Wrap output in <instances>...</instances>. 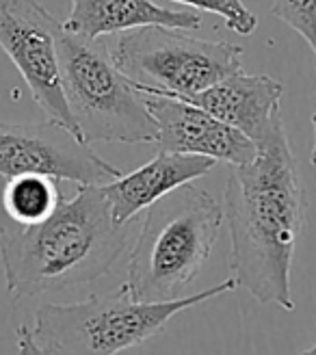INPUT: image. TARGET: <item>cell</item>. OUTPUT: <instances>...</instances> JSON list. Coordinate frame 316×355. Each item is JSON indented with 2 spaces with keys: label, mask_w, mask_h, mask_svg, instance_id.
<instances>
[{
  "label": "cell",
  "mask_w": 316,
  "mask_h": 355,
  "mask_svg": "<svg viewBox=\"0 0 316 355\" xmlns=\"http://www.w3.org/2000/svg\"><path fill=\"white\" fill-rule=\"evenodd\" d=\"M225 219L238 286L258 304L295 310L290 271L306 221V193L282 117L249 163L230 165Z\"/></svg>",
  "instance_id": "6da1fadb"
},
{
  "label": "cell",
  "mask_w": 316,
  "mask_h": 355,
  "mask_svg": "<svg viewBox=\"0 0 316 355\" xmlns=\"http://www.w3.org/2000/svg\"><path fill=\"white\" fill-rule=\"evenodd\" d=\"M128 245V223L113 219L102 187L78 184L52 215L0 227V264L13 297H37L94 282Z\"/></svg>",
  "instance_id": "7a4b0ae2"
},
{
  "label": "cell",
  "mask_w": 316,
  "mask_h": 355,
  "mask_svg": "<svg viewBox=\"0 0 316 355\" xmlns=\"http://www.w3.org/2000/svg\"><path fill=\"white\" fill-rule=\"evenodd\" d=\"M236 277L223 279L202 293L171 301H139L126 284L102 297L78 304H44L35 312L33 327L17 329L20 353H119L148 343L171 318L204 301L232 293Z\"/></svg>",
  "instance_id": "3957f363"
},
{
  "label": "cell",
  "mask_w": 316,
  "mask_h": 355,
  "mask_svg": "<svg viewBox=\"0 0 316 355\" xmlns=\"http://www.w3.org/2000/svg\"><path fill=\"white\" fill-rule=\"evenodd\" d=\"M223 219L213 195L191 182L154 202L128 258L130 295L139 301L182 297L213 254Z\"/></svg>",
  "instance_id": "277c9868"
},
{
  "label": "cell",
  "mask_w": 316,
  "mask_h": 355,
  "mask_svg": "<svg viewBox=\"0 0 316 355\" xmlns=\"http://www.w3.org/2000/svg\"><path fill=\"white\" fill-rule=\"evenodd\" d=\"M61 85L78 137L85 144H152L156 121L143 92L115 65L100 40L61 31Z\"/></svg>",
  "instance_id": "5b68a950"
},
{
  "label": "cell",
  "mask_w": 316,
  "mask_h": 355,
  "mask_svg": "<svg viewBox=\"0 0 316 355\" xmlns=\"http://www.w3.org/2000/svg\"><path fill=\"white\" fill-rule=\"evenodd\" d=\"M115 65L141 92L188 98L243 69V48L206 42L163 24L119 33L111 48Z\"/></svg>",
  "instance_id": "8992f818"
},
{
  "label": "cell",
  "mask_w": 316,
  "mask_h": 355,
  "mask_svg": "<svg viewBox=\"0 0 316 355\" xmlns=\"http://www.w3.org/2000/svg\"><path fill=\"white\" fill-rule=\"evenodd\" d=\"M61 31L63 22L55 20L37 0H0V48L17 67L42 111L76 132L61 85Z\"/></svg>",
  "instance_id": "52a82bcc"
},
{
  "label": "cell",
  "mask_w": 316,
  "mask_h": 355,
  "mask_svg": "<svg viewBox=\"0 0 316 355\" xmlns=\"http://www.w3.org/2000/svg\"><path fill=\"white\" fill-rule=\"evenodd\" d=\"M46 173L63 182L104 187L121 175L91 150V144L57 119L0 121V175Z\"/></svg>",
  "instance_id": "ba28073f"
},
{
  "label": "cell",
  "mask_w": 316,
  "mask_h": 355,
  "mask_svg": "<svg viewBox=\"0 0 316 355\" xmlns=\"http://www.w3.org/2000/svg\"><path fill=\"white\" fill-rule=\"evenodd\" d=\"M143 100L156 121L154 146L158 152L198 154L227 165L249 163L258 152L256 141L210 115L202 106L150 92H143Z\"/></svg>",
  "instance_id": "9c48e42d"
},
{
  "label": "cell",
  "mask_w": 316,
  "mask_h": 355,
  "mask_svg": "<svg viewBox=\"0 0 316 355\" xmlns=\"http://www.w3.org/2000/svg\"><path fill=\"white\" fill-rule=\"evenodd\" d=\"M282 96V80L267 74H245L240 69L206 87L204 92L182 100L202 106L210 115L247 135L258 146L271 132L275 121L282 117V111H279Z\"/></svg>",
  "instance_id": "30bf717a"
},
{
  "label": "cell",
  "mask_w": 316,
  "mask_h": 355,
  "mask_svg": "<svg viewBox=\"0 0 316 355\" xmlns=\"http://www.w3.org/2000/svg\"><path fill=\"white\" fill-rule=\"evenodd\" d=\"M215 165V158L208 156L158 152L150 163L128 175H119L117 180L104 184L102 191L107 195L113 219L117 223H130L139 212L148 210L163 195L210 173Z\"/></svg>",
  "instance_id": "8fae6325"
},
{
  "label": "cell",
  "mask_w": 316,
  "mask_h": 355,
  "mask_svg": "<svg viewBox=\"0 0 316 355\" xmlns=\"http://www.w3.org/2000/svg\"><path fill=\"white\" fill-rule=\"evenodd\" d=\"M148 24H163L182 31L200 28L202 15L193 9L158 7L152 0H72V11L63 22V28L80 37L100 40L104 35Z\"/></svg>",
  "instance_id": "7c38bea8"
},
{
  "label": "cell",
  "mask_w": 316,
  "mask_h": 355,
  "mask_svg": "<svg viewBox=\"0 0 316 355\" xmlns=\"http://www.w3.org/2000/svg\"><path fill=\"white\" fill-rule=\"evenodd\" d=\"M63 180L46 173H20L7 178L3 208L17 225H33L48 219L65 200Z\"/></svg>",
  "instance_id": "4fadbf2b"
},
{
  "label": "cell",
  "mask_w": 316,
  "mask_h": 355,
  "mask_svg": "<svg viewBox=\"0 0 316 355\" xmlns=\"http://www.w3.org/2000/svg\"><path fill=\"white\" fill-rule=\"evenodd\" d=\"M178 5H188L202 11H210L219 17H223L225 26L234 31L240 37H247L258 26V17L245 7L243 0H171Z\"/></svg>",
  "instance_id": "5bb4252c"
},
{
  "label": "cell",
  "mask_w": 316,
  "mask_h": 355,
  "mask_svg": "<svg viewBox=\"0 0 316 355\" xmlns=\"http://www.w3.org/2000/svg\"><path fill=\"white\" fill-rule=\"evenodd\" d=\"M271 13L299 33L316 55V0H273Z\"/></svg>",
  "instance_id": "9a60e30c"
},
{
  "label": "cell",
  "mask_w": 316,
  "mask_h": 355,
  "mask_svg": "<svg viewBox=\"0 0 316 355\" xmlns=\"http://www.w3.org/2000/svg\"><path fill=\"white\" fill-rule=\"evenodd\" d=\"M312 126H314V148H312V154H310V161L316 167V113L312 115Z\"/></svg>",
  "instance_id": "2e32d148"
},
{
  "label": "cell",
  "mask_w": 316,
  "mask_h": 355,
  "mask_svg": "<svg viewBox=\"0 0 316 355\" xmlns=\"http://www.w3.org/2000/svg\"><path fill=\"white\" fill-rule=\"evenodd\" d=\"M306 353H316V345H314V347H310V349H308Z\"/></svg>",
  "instance_id": "e0dca14e"
}]
</instances>
